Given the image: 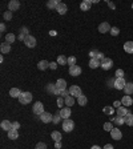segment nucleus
Listing matches in <instances>:
<instances>
[{
  "label": "nucleus",
  "mask_w": 133,
  "mask_h": 149,
  "mask_svg": "<svg viewBox=\"0 0 133 149\" xmlns=\"http://www.w3.org/2000/svg\"><path fill=\"white\" fill-rule=\"evenodd\" d=\"M56 87L60 89V91H65L66 89V81L64 79H59L56 81Z\"/></svg>",
  "instance_id": "nucleus-20"
},
{
  "label": "nucleus",
  "mask_w": 133,
  "mask_h": 149,
  "mask_svg": "<svg viewBox=\"0 0 133 149\" xmlns=\"http://www.w3.org/2000/svg\"><path fill=\"white\" fill-rule=\"evenodd\" d=\"M69 95L71 96H73V97H79V96H81L82 93H81V88H80L79 85H72L69 89Z\"/></svg>",
  "instance_id": "nucleus-5"
},
{
  "label": "nucleus",
  "mask_w": 133,
  "mask_h": 149,
  "mask_svg": "<svg viewBox=\"0 0 133 149\" xmlns=\"http://www.w3.org/2000/svg\"><path fill=\"white\" fill-rule=\"evenodd\" d=\"M21 33H23V35H26V36H28V29H27L26 27H23V28H21Z\"/></svg>",
  "instance_id": "nucleus-50"
},
{
  "label": "nucleus",
  "mask_w": 133,
  "mask_h": 149,
  "mask_svg": "<svg viewBox=\"0 0 133 149\" xmlns=\"http://www.w3.org/2000/svg\"><path fill=\"white\" fill-rule=\"evenodd\" d=\"M35 149H47V145L44 143H37L35 146Z\"/></svg>",
  "instance_id": "nucleus-42"
},
{
  "label": "nucleus",
  "mask_w": 133,
  "mask_h": 149,
  "mask_svg": "<svg viewBox=\"0 0 133 149\" xmlns=\"http://www.w3.org/2000/svg\"><path fill=\"white\" fill-rule=\"evenodd\" d=\"M111 28L112 27L109 26V23L104 21L98 26V32H100V33H107V32H111Z\"/></svg>",
  "instance_id": "nucleus-8"
},
{
  "label": "nucleus",
  "mask_w": 133,
  "mask_h": 149,
  "mask_svg": "<svg viewBox=\"0 0 133 149\" xmlns=\"http://www.w3.org/2000/svg\"><path fill=\"white\" fill-rule=\"evenodd\" d=\"M0 51H1L3 55L10 53L11 52V44H8V43H1V45H0Z\"/></svg>",
  "instance_id": "nucleus-17"
},
{
  "label": "nucleus",
  "mask_w": 133,
  "mask_h": 149,
  "mask_svg": "<svg viewBox=\"0 0 133 149\" xmlns=\"http://www.w3.org/2000/svg\"><path fill=\"white\" fill-rule=\"evenodd\" d=\"M19 101L21 104H29L32 101V93L31 92H21V95L19 96Z\"/></svg>",
  "instance_id": "nucleus-1"
},
{
  "label": "nucleus",
  "mask_w": 133,
  "mask_h": 149,
  "mask_svg": "<svg viewBox=\"0 0 133 149\" xmlns=\"http://www.w3.org/2000/svg\"><path fill=\"white\" fill-rule=\"evenodd\" d=\"M60 96H63V97H68V96H69V91H68V89H65V91H61Z\"/></svg>",
  "instance_id": "nucleus-46"
},
{
  "label": "nucleus",
  "mask_w": 133,
  "mask_h": 149,
  "mask_svg": "<svg viewBox=\"0 0 133 149\" xmlns=\"http://www.w3.org/2000/svg\"><path fill=\"white\" fill-rule=\"evenodd\" d=\"M20 8V3L17 0H11L10 3H8V10L12 12V11H17Z\"/></svg>",
  "instance_id": "nucleus-13"
},
{
  "label": "nucleus",
  "mask_w": 133,
  "mask_h": 149,
  "mask_svg": "<svg viewBox=\"0 0 133 149\" xmlns=\"http://www.w3.org/2000/svg\"><path fill=\"white\" fill-rule=\"evenodd\" d=\"M73 104H75V98H73V96H68V97H65V105L66 107H73Z\"/></svg>",
  "instance_id": "nucleus-35"
},
{
  "label": "nucleus",
  "mask_w": 133,
  "mask_h": 149,
  "mask_svg": "<svg viewBox=\"0 0 133 149\" xmlns=\"http://www.w3.org/2000/svg\"><path fill=\"white\" fill-rule=\"evenodd\" d=\"M8 139H11V140L19 139V130H16V129H11V130H8Z\"/></svg>",
  "instance_id": "nucleus-24"
},
{
  "label": "nucleus",
  "mask_w": 133,
  "mask_h": 149,
  "mask_svg": "<svg viewBox=\"0 0 133 149\" xmlns=\"http://www.w3.org/2000/svg\"><path fill=\"white\" fill-rule=\"evenodd\" d=\"M15 40H16V36L13 35V33H7L6 35V43L11 44V43H13Z\"/></svg>",
  "instance_id": "nucleus-34"
},
{
  "label": "nucleus",
  "mask_w": 133,
  "mask_h": 149,
  "mask_svg": "<svg viewBox=\"0 0 133 149\" xmlns=\"http://www.w3.org/2000/svg\"><path fill=\"white\" fill-rule=\"evenodd\" d=\"M37 68H39L40 71H45L47 68H49V61H47V60H41V61H39Z\"/></svg>",
  "instance_id": "nucleus-23"
},
{
  "label": "nucleus",
  "mask_w": 133,
  "mask_h": 149,
  "mask_svg": "<svg viewBox=\"0 0 133 149\" xmlns=\"http://www.w3.org/2000/svg\"><path fill=\"white\" fill-rule=\"evenodd\" d=\"M91 149H103V148H100V146H98V145H93Z\"/></svg>",
  "instance_id": "nucleus-56"
},
{
  "label": "nucleus",
  "mask_w": 133,
  "mask_h": 149,
  "mask_svg": "<svg viewBox=\"0 0 133 149\" xmlns=\"http://www.w3.org/2000/svg\"><path fill=\"white\" fill-rule=\"evenodd\" d=\"M59 3H60V1H57V0H49V1L47 3V7L48 8H51V10H56L57 6H59Z\"/></svg>",
  "instance_id": "nucleus-30"
},
{
  "label": "nucleus",
  "mask_w": 133,
  "mask_h": 149,
  "mask_svg": "<svg viewBox=\"0 0 133 149\" xmlns=\"http://www.w3.org/2000/svg\"><path fill=\"white\" fill-rule=\"evenodd\" d=\"M60 119H61L60 113H56V114H55V116H53V120H52V121H53L55 124H57V123H59V121H60Z\"/></svg>",
  "instance_id": "nucleus-44"
},
{
  "label": "nucleus",
  "mask_w": 133,
  "mask_h": 149,
  "mask_svg": "<svg viewBox=\"0 0 133 149\" xmlns=\"http://www.w3.org/2000/svg\"><path fill=\"white\" fill-rule=\"evenodd\" d=\"M32 111H33V113L37 114V116H41V114L44 113V105H43V103L37 101L33 104V107H32Z\"/></svg>",
  "instance_id": "nucleus-2"
},
{
  "label": "nucleus",
  "mask_w": 133,
  "mask_h": 149,
  "mask_svg": "<svg viewBox=\"0 0 133 149\" xmlns=\"http://www.w3.org/2000/svg\"><path fill=\"white\" fill-rule=\"evenodd\" d=\"M120 77H124V71L123 69L116 71V79H120Z\"/></svg>",
  "instance_id": "nucleus-43"
},
{
  "label": "nucleus",
  "mask_w": 133,
  "mask_h": 149,
  "mask_svg": "<svg viewBox=\"0 0 133 149\" xmlns=\"http://www.w3.org/2000/svg\"><path fill=\"white\" fill-rule=\"evenodd\" d=\"M91 6H92V1H91V0H84V1L80 4V8H81V11H89L91 10Z\"/></svg>",
  "instance_id": "nucleus-19"
},
{
  "label": "nucleus",
  "mask_w": 133,
  "mask_h": 149,
  "mask_svg": "<svg viewBox=\"0 0 133 149\" xmlns=\"http://www.w3.org/2000/svg\"><path fill=\"white\" fill-rule=\"evenodd\" d=\"M24 44H26L28 48H33V47L36 45V39L33 37V36L28 35V36L26 37V40H24Z\"/></svg>",
  "instance_id": "nucleus-9"
},
{
  "label": "nucleus",
  "mask_w": 133,
  "mask_h": 149,
  "mask_svg": "<svg viewBox=\"0 0 133 149\" xmlns=\"http://www.w3.org/2000/svg\"><path fill=\"white\" fill-rule=\"evenodd\" d=\"M121 104L124 105V107H130V105L133 104V98L130 97V96H123V98H121Z\"/></svg>",
  "instance_id": "nucleus-14"
},
{
  "label": "nucleus",
  "mask_w": 133,
  "mask_h": 149,
  "mask_svg": "<svg viewBox=\"0 0 133 149\" xmlns=\"http://www.w3.org/2000/svg\"><path fill=\"white\" fill-rule=\"evenodd\" d=\"M68 65H69V67L76 65V57H75V56H69V57H68Z\"/></svg>",
  "instance_id": "nucleus-37"
},
{
  "label": "nucleus",
  "mask_w": 133,
  "mask_h": 149,
  "mask_svg": "<svg viewBox=\"0 0 133 149\" xmlns=\"http://www.w3.org/2000/svg\"><path fill=\"white\" fill-rule=\"evenodd\" d=\"M132 10H133V4H132Z\"/></svg>",
  "instance_id": "nucleus-58"
},
{
  "label": "nucleus",
  "mask_w": 133,
  "mask_h": 149,
  "mask_svg": "<svg viewBox=\"0 0 133 149\" xmlns=\"http://www.w3.org/2000/svg\"><path fill=\"white\" fill-rule=\"evenodd\" d=\"M125 124L129 125V127H133V113L129 112V113L125 116Z\"/></svg>",
  "instance_id": "nucleus-31"
},
{
  "label": "nucleus",
  "mask_w": 133,
  "mask_h": 149,
  "mask_svg": "<svg viewBox=\"0 0 133 149\" xmlns=\"http://www.w3.org/2000/svg\"><path fill=\"white\" fill-rule=\"evenodd\" d=\"M57 65H59L57 63H49V68L51 69H57Z\"/></svg>",
  "instance_id": "nucleus-49"
},
{
  "label": "nucleus",
  "mask_w": 133,
  "mask_h": 149,
  "mask_svg": "<svg viewBox=\"0 0 133 149\" xmlns=\"http://www.w3.org/2000/svg\"><path fill=\"white\" fill-rule=\"evenodd\" d=\"M57 64H61V65H65V64H68V57L63 56V55H60V56L57 57Z\"/></svg>",
  "instance_id": "nucleus-33"
},
{
  "label": "nucleus",
  "mask_w": 133,
  "mask_h": 149,
  "mask_svg": "<svg viewBox=\"0 0 133 149\" xmlns=\"http://www.w3.org/2000/svg\"><path fill=\"white\" fill-rule=\"evenodd\" d=\"M40 120L43 121L44 124H47V123H51V121L53 120V117L51 116V113H48V112H44V113L40 116Z\"/></svg>",
  "instance_id": "nucleus-16"
},
{
  "label": "nucleus",
  "mask_w": 133,
  "mask_h": 149,
  "mask_svg": "<svg viewBox=\"0 0 133 149\" xmlns=\"http://www.w3.org/2000/svg\"><path fill=\"white\" fill-rule=\"evenodd\" d=\"M100 65H101V61L97 60L96 57H95V59H91V60H89V68H92V69H96V68H98Z\"/></svg>",
  "instance_id": "nucleus-18"
},
{
  "label": "nucleus",
  "mask_w": 133,
  "mask_h": 149,
  "mask_svg": "<svg viewBox=\"0 0 133 149\" xmlns=\"http://www.w3.org/2000/svg\"><path fill=\"white\" fill-rule=\"evenodd\" d=\"M121 105H123V104H121V101H114V104H113V107H116V108H120Z\"/></svg>",
  "instance_id": "nucleus-51"
},
{
  "label": "nucleus",
  "mask_w": 133,
  "mask_h": 149,
  "mask_svg": "<svg viewBox=\"0 0 133 149\" xmlns=\"http://www.w3.org/2000/svg\"><path fill=\"white\" fill-rule=\"evenodd\" d=\"M100 67H101L104 71H109L112 67H113V60L109 59V57H105L104 60H101V65H100Z\"/></svg>",
  "instance_id": "nucleus-4"
},
{
  "label": "nucleus",
  "mask_w": 133,
  "mask_h": 149,
  "mask_svg": "<svg viewBox=\"0 0 133 149\" xmlns=\"http://www.w3.org/2000/svg\"><path fill=\"white\" fill-rule=\"evenodd\" d=\"M118 33H120V29H118L117 27H112L111 28V35L112 36H117Z\"/></svg>",
  "instance_id": "nucleus-39"
},
{
  "label": "nucleus",
  "mask_w": 133,
  "mask_h": 149,
  "mask_svg": "<svg viewBox=\"0 0 133 149\" xmlns=\"http://www.w3.org/2000/svg\"><path fill=\"white\" fill-rule=\"evenodd\" d=\"M55 146H56L57 149H60V148H61V141H59V143H56V144H55Z\"/></svg>",
  "instance_id": "nucleus-54"
},
{
  "label": "nucleus",
  "mask_w": 133,
  "mask_h": 149,
  "mask_svg": "<svg viewBox=\"0 0 133 149\" xmlns=\"http://www.w3.org/2000/svg\"><path fill=\"white\" fill-rule=\"evenodd\" d=\"M108 4H109V7H111L112 10H114V8H116V6H114L113 3H111V1H109V3H108Z\"/></svg>",
  "instance_id": "nucleus-55"
},
{
  "label": "nucleus",
  "mask_w": 133,
  "mask_h": 149,
  "mask_svg": "<svg viewBox=\"0 0 133 149\" xmlns=\"http://www.w3.org/2000/svg\"><path fill=\"white\" fill-rule=\"evenodd\" d=\"M19 128H20V124H19V121H15V123H12V129L19 130Z\"/></svg>",
  "instance_id": "nucleus-45"
},
{
  "label": "nucleus",
  "mask_w": 133,
  "mask_h": 149,
  "mask_svg": "<svg viewBox=\"0 0 133 149\" xmlns=\"http://www.w3.org/2000/svg\"><path fill=\"white\" fill-rule=\"evenodd\" d=\"M64 104H65V98H63L61 96H59V97H57V105H59V107L61 108Z\"/></svg>",
  "instance_id": "nucleus-41"
},
{
  "label": "nucleus",
  "mask_w": 133,
  "mask_h": 149,
  "mask_svg": "<svg viewBox=\"0 0 133 149\" xmlns=\"http://www.w3.org/2000/svg\"><path fill=\"white\" fill-rule=\"evenodd\" d=\"M112 129H113V125H112V123H104V130H107V132H111Z\"/></svg>",
  "instance_id": "nucleus-38"
},
{
  "label": "nucleus",
  "mask_w": 133,
  "mask_h": 149,
  "mask_svg": "<svg viewBox=\"0 0 133 149\" xmlns=\"http://www.w3.org/2000/svg\"><path fill=\"white\" fill-rule=\"evenodd\" d=\"M20 95H21V91H20L19 88H11V91H10V96H11V97H17V98H19Z\"/></svg>",
  "instance_id": "nucleus-29"
},
{
  "label": "nucleus",
  "mask_w": 133,
  "mask_h": 149,
  "mask_svg": "<svg viewBox=\"0 0 133 149\" xmlns=\"http://www.w3.org/2000/svg\"><path fill=\"white\" fill-rule=\"evenodd\" d=\"M49 35H52V36H55V35H56V31H51V32H49Z\"/></svg>",
  "instance_id": "nucleus-57"
},
{
  "label": "nucleus",
  "mask_w": 133,
  "mask_h": 149,
  "mask_svg": "<svg viewBox=\"0 0 133 149\" xmlns=\"http://www.w3.org/2000/svg\"><path fill=\"white\" fill-rule=\"evenodd\" d=\"M124 51L127 53H133V41H127L124 44Z\"/></svg>",
  "instance_id": "nucleus-22"
},
{
  "label": "nucleus",
  "mask_w": 133,
  "mask_h": 149,
  "mask_svg": "<svg viewBox=\"0 0 133 149\" xmlns=\"http://www.w3.org/2000/svg\"><path fill=\"white\" fill-rule=\"evenodd\" d=\"M103 149H114V148H113V146L111 145V144H107V145H105V146H104V148H103Z\"/></svg>",
  "instance_id": "nucleus-53"
},
{
  "label": "nucleus",
  "mask_w": 133,
  "mask_h": 149,
  "mask_svg": "<svg viewBox=\"0 0 133 149\" xmlns=\"http://www.w3.org/2000/svg\"><path fill=\"white\" fill-rule=\"evenodd\" d=\"M0 127H1V129L3 130H11L12 129V123H11L10 120H3L1 121V124H0Z\"/></svg>",
  "instance_id": "nucleus-15"
},
{
  "label": "nucleus",
  "mask_w": 133,
  "mask_h": 149,
  "mask_svg": "<svg viewBox=\"0 0 133 149\" xmlns=\"http://www.w3.org/2000/svg\"><path fill=\"white\" fill-rule=\"evenodd\" d=\"M124 92H125V95L130 96L133 93V82H127V85H125V88H124Z\"/></svg>",
  "instance_id": "nucleus-25"
},
{
  "label": "nucleus",
  "mask_w": 133,
  "mask_h": 149,
  "mask_svg": "<svg viewBox=\"0 0 133 149\" xmlns=\"http://www.w3.org/2000/svg\"><path fill=\"white\" fill-rule=\"evenodd\" d=\"M111 137L113 140H121L123 133H121V130L118 129V128H113V129L111 130Z\"/></svg>",
  "instance_id": "nucleus-11"
},
{
  "label": "nucleus",
  "mask_w": 133,
  "mask_h": 149,
  "mask_svg": "<svg viewBox=\"0 0 133 149\" xmlns=\"http://www.w3.org/2000/svg\"><path fill=\"white\" fill-rule=\"evenodd\" d=\"M59 113H60L61 119H64V120H66V119H69V117H71V108H69V107H65V108H61Z\"/></svg>",
  "instance_id": "nucleus-10"
},
{
  "label": "nucleus",
  "mask_w": 133,
  "mask_h": 149,
  "mask_svg": "<svg viewBox=\"0 0 133 149\" xmlns=\"http://www.w3.org/2000/svg\"><path fill=\"white\" fill-rule=\"evenodd\" d=\"M73 128H75V123H73L71 119H66L63 121V129L64 132H72Z\"/></svg>",
  "instance_id": "nucleus-3"
},
{
  "label": "nucleus",
  "mask_w": 133,
  "mask_h": 149,
  "mask_svg": "<svg viewBox=\"0 0 133 149\" xmlns=\"http://www.w3.org/2000/svg\"><path fill=\"white\" fill-rule=\"evenodd\" d=\"M77 103H79V105H81V107H84V105H87V103H88V98H87V96L81 95L77 97Z\"/></svg>",
  "instance_id": "nucleus-32"
},
{
  "label": "nucleus",
  "mask_w": 133,
  "mask_h": 149,
  "mask_svg": "<svg viewBox=\"0 0 133 149\" xmlns=\"http://www.w3.org/2000/svg\"><path fill=\"white\" fill-rule=\"evenodd\" d=\"M112 120L114 121V124H116V125H124V124H125V117H123V116H116V117H112Z\"/></svg>",
  "instance_id": "nucleus-27"
},
{
  "label": "nucleus",
  "mask_w": 133,
  "mask_h": 149,
  "mask_svg": "<svg viewBox=\"0 0 133 149\" xmlns=\"http://www.w3.org/2000/svg\"><path fill=\"white\" fill-rule=\"evenodd\" d=\"M0 31L6 32V24H4V23H1V24H0Z\"/></svg>",
  "instance_id": "nucleus-52"
},
{
  "label": "nucleus",
  "mask_w": 133,
  "mask_h": 149,
  "mask_svg": "<svg viewBox=\"0 0 133 149\" xmlns=\"http://www.w3.org/2000/svg\"><path fill=\"white\" fill-rule=\"evenodd\" d=\"M69 75L73 77L79 76V75H81V68L79 67V65H73V67H69Z\"/></svg>",
  "instance_id": "nucleus-12"
},
{
  "label": "nucleus",
  "mask_w": 133,
  "mask_h": 149,
  "mask_svg": "<svg viewBox=\"0 0 133 149\" xmlns=\"http://www.w3.org/2000/svg\"><path fill=\"white\" fill-rule=\"evenodd\" d=\"M56 11L60 13V15H65V13H66V6H65L64 3H59V6H57Z\"/></svg>",
  "instance_id": "nucleus-28"
},
{
  "label": "nucleus",
  "mask_w": 133,
  "mask_h": 149,
  "mask_svg": "<svg viewBox=\"0 0 133 149\" xmlns=\"http://www.w3.org/2000/svg\"><path fill=\"white\" fill-rule=\"evenodd\" d=\"M125 85H127V82H125V79H124V77H120V79L114 80V88L118 89V91L124 89L125 88Z\"/></svg>",
  "instance_id": "nucleus-7"
},
{
  "label": "nucleus",
  "mask_w": 133,
  "mask_h": 149,
  "mask_svg": "<svg viewBox=\"0 0 133 149\" xmlns=\"http://www.w3.org/2000/svg\"><path fill=\"white\" fill-rule=\"evenodd\" d=\"M129 113V111L127 109V107H120V108H117V116H123V117H125L127 114Z\"/></svg>",
  "instance_id": "nucleus-26"
},
{
  "label": "nucleus",
  "mask_w": 133,
  "mask_h": 149,
  "mask_svg": "<svg viewBox=\"0 0 133 149\" xmlns=\"http://www.w3.org/2000/svg\"><path fill=\"white\" fill-rule=\"evenodd\" d=\"M51 137H52V140H53L55 143H59V141H61V139H63L61 133H60V132H57V130H53V132H52Z\"/></svg>",
  "instance_id": "nucleus-21"
},
{
  "label": "nucleus",
  "mask_w": 133,
  "mask_h": 149,
  "mask_svg": "<svg viewBox=\"0 0 133 149\" xmlns=\"http://www.w3.org/2000/svg\"><path fill=\"white\" fill-rule=\"evenodd\" d=\"M3 17L6 20H11V19H12V12H11V11H6V12H4V15H3Z\"/></svg>",
  "instance_id": "nucleus-40"
},
{
  "label": "nucleus",
  "mask_w": 133,
  "mask_h": 149,
  "mask_svg": "<svg viewBox=\"0 0 133 149\" xmlns=\"http://www.w3.org/2000/svg\"><path fill=\"white\" fill-rule=\"evenodd\" d=\"M96 59H97V60H100V61L104 60V59H105V57H104V53H101V52H98L97 56H96Z\"/></svg>",
  "instance_id": "nucleus-47"
},
{
  "label": "nucleus",
  "mask_w": 133,
  "mask_h": 149,
  "mask_svg": "<svg viewBox=\"0 0 133 149\" xmlns=\"http://www.w3.org/2000/svg\"><path fill=\"white\" fill-rule=\"evenodd\" d=\"M97 53H98L97 51H91L89 52V56H91V59H95V57L97 56Z\"/></svg>",
  "instance_id": "nucleus-48"
},
{
  "label": "nucleus",
  "mask_w": 133,
  "mask_h": 149,
  "mask_svg": "<svg viewBox=\"0 0 133 149\" xmlns=\"http://www.w3.org/2000/svg\"><path fill=\"white\" fill-rule=\"evenodd\" d=\"M103 111H104L105 114H113L114 113V108H113V107H104V109H103Z\"/></svg>",
  "instance_id": "nucleus-36"
},
{
  "label": "nucleus",
  "mask_w": 133,
  "mask_h": 149,
  "mask_svg": "<svg viewBox=\"0 0 133 149\" xmlns=\"http://www.w3.org/2000/svg\"><path fill=\"white\" fill-rule=\"evenodd\" d=\"M47 92L53 93V95H56L57 97H59V96H60V93H61V91L56 87V84H48V85H47Z\"/></svg>",
  "instance_id": "nucleus-6"
}]
</instances>
